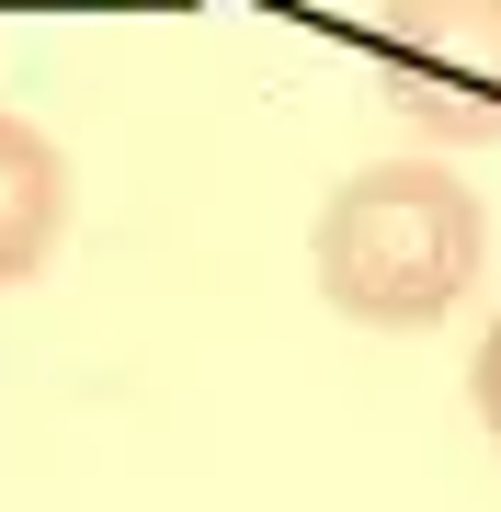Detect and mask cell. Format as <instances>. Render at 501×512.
Here are the masks:
<instances>
[{
    "label": "cell",
    "instance_id": "obj_4",
    "mask_svg": "<svg viewBox=\"0 0 501 512\" xmlns=\"http://www.w3.org/2000/svg\"><path fill=\"white\" fill-rule=\"evenodd\" d=\"M467 410H479V433L501 444V319L479 330V353H467Z\"/></svg>",
    "mask_w": 501,
    "mask_h": 512
},
{
    "label": "cell",
    "instance_id": "obj_2",
    "mask_svg": "<svg viewBox=\"0 0 501 512\" xmlns=\"http://www.w3.org/2000/svg\"><path fill=\"white\" fill-rule=\"evenodd\" d=\"M376 80L433 148L501 137V0H376Z\"/></svg>",
    "mask_w": 501,
    "mask_h": 512
},
{
    "label": "cell",
    "instance_id": "obj_3",
    "mask_svg": "<svg viewBox=\"0 0 501 512\" xmlns=\"http://www.w3.org/2000/svg\"><path fill=\"white\" fill-rule=\"evenodd\" d=\"M69 205H80L69 148H57L35 114L0 103V296L35 285L46 262H57V239H69Z\"/></svg>",
    "mask_w": 501,
    "mask_h": 512
},
{
    "label": "cell",
    "instance_id": "obj_1",
    "mask_svg": "<svg viewBox=\"0 0 501 512\" xmlns=\"http://www.w3.org/2000/svg\"><path fill=\"white\" fill-rule=\"evenodd\" d=\"M479 251H490V217H479V194H467L445 160H365V171H342L331 205H319V228H308L319 296H331L353 330H433V319H456V296L479 285Z\"/></svg>",
    "mask_w": 501,
    "mask_h": 512
}]
</instances>
